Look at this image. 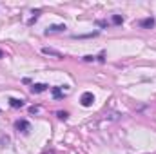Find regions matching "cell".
Segmentation results:
<instances>
[{"label":"cell","mask_w":156,"mask_h":154,"mask_svg":"<svg viewBox=\"0 0 156 154\" xmlns=\"http://www.w3.org/2000/svg\"><path fill=\"white\" fill-rule=\"evenodd\" d=\"M15 129H16L18 132L27 134V132H29V129H31V125H29V121H26V120H18V121L15 123Z\"/></svg>","instance_id":"1"},{"label":"cell","mask_w":156,"mask_h":154,"mask_svg":"<svg viewBox=\"0 0 156 154\" xmlns=\"http://www.w3.org/2000/svg\"><path fill=\"white\" fill-rule=\"evenodd\" d=\"M93 102H94L93 93H83V94H82V98H80V103H82L83 107H91V105H93Z\"/></svg>","instance_id":"2"},{"label":"cell","mask_w":156,"mask_h":154,"mask_svg":"<svg viewBox=\"0 0 156 154\" xmlns=\"http://www.w3.org/2000/svg\"><path fill=\"white\" fill-rule=\"evenodd\" d=\"M42 53H44V54H51V56H55V58H58V60H60V58H64V54H62V53H58V51H55V49H49V47H44V49H42Z\"/></svg>","instance_id":"3"},{"label":"cell","mask_w":156,"mask_h":154,"mask_svg":"<svg viewBox=\"0 0 156 154\" xmlns=\"http://www.w3.org/2000/svg\"><path fill=\"white\" fill-rule=\"evenodd\" d=\"M45 89H47V85H45V83H33L31 93H33V94H38V93H44Z\"/></svg>","instance_id":"4"},{"label":"cell","mask_w":156,"mask_h":154,"mask_svg":"<svg viewBox=\"0 0 156 154\" xmlns=\"http://www.w3.org/2000/svg\"><path fill=\"white\" fill-rule=\"evenodd\" d=\"M140 26H142L144 29H151V27L154 26V18H151V16H149V18H144V20L140 22Z\"/></svg>","instance_id":"5"},{"label":"cell","mask_w":156,"mask_h":154,"mask_svg":"<svg viewBox=\"0 0 156 154\" xmlns=\"http://www.w3.org/2000/svg\"><path fill=\"white\" fill-rule=\"evenodd\" d=\"M9 105H11L13 109H20V107H24V100H18V98H9Z\"/></svg>","instance_id":"6"},{"label":"cell","mask_w":156,"mask_h":154,"mask_svg":"<svg viewBox=\"0 0 156 154\" xmlns=\"http://www.w3.org/2000/svg\"><path fill=\"white\" fill-rule=\"evenodd\" d=\"M60 31H66V26H51L47 29V35L49 33H60Z\"/></svg>","instance_id":"7"},{"label":"cell","mask_w":156,"mask_h":154,"mask_svg":"<svg viewBox=\"0 0 156 154\" xmlns=\"http://www.w3.org/2000/svg\"><path fill=\"white\" fill-rule=\"evenodd\" d=\"M53 96H55L56 100L64 98V93H62V89H60V87H53Z\"/></svg>","instance_id":"8"},{"label":"cell","mask_w":156,"mask_h":154,"mask_svg":"<svg viewBox=\"0 0 156 154\" xmlns=\"http://www.w3.org/2000/svg\"><path fill=\"white\" fill-rule=\"evenodd\" d=\"M113 24H116V26L123 24V16H120V15H113Z\"/></svg>","instance_id":"9"},{"label":"cell","mask_w":156,"mask_h":154,"mask_svg":"<svg viewBox=\"0 0 156 154\" xmlns=\"http://www.w3.org/2000/svg\"><path fill=\"white\" fill-rule=\"evenodd\" d=\"M56 116H58V118H60V120H66V118H67V113H62V111H58V113H56Z\"/></svg>","instance_id":"10"},{"label":"cell","mask_w":156,"mask_h":154,"mask_svg":"<svg viewBox=\"0 0 156 154\" xmlns=\"http://www.w3.org/2000/svg\"><path fill=\"white\" fill-rule=\"evenodd\" d=\"M29 113H33V114H35V113H38V107H31V109H29Z\"/></svg>","instance_id":"11"},{"label":"cell","mask_w":156,"mask_h":154,"mask_svg":"<svg viewBox=\"0 0 156 154\" xmlns=\"http://www.w3.org/2000/svg\"><path fill=\"white\" fill-rule=\"evenodd\" d=\"M0 58H4V51L2 49H0Z\"/></svg>","instance_id":"12"}]
</instances>
